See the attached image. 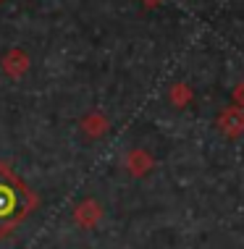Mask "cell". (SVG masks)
<instances>
[{"label":"cell","mask_w":244,"mask_h":249,"mask_svg":"<svg viewBox=\"0 0 244 249\" xmlns=\"http://www.w3.org/2000/svg\"><path fill=\"white\" fill-rule=\"evenodd\" d=\"M35 205L37 199L29 186L11 171V165L0 163V236L11 233L35 210Z\"/></svg>","instance_id":"6da1fadb"},{"label":"cell","mask_w":244,"mask_h":249,"mask_svg":"<svg viewBox=\"0 0 244 249\" xmlns=\"http://www.w3.org/2000/svg\"><path fill=\"white\" fill-rule=\"evenodd\" d=\"M3 66H5V71H11V73H16V76H19V73L26 69V58L21 55V53H11V55H5Z\"/></svg>","instance_id":"7a4b0ae2"}]
</instances>
